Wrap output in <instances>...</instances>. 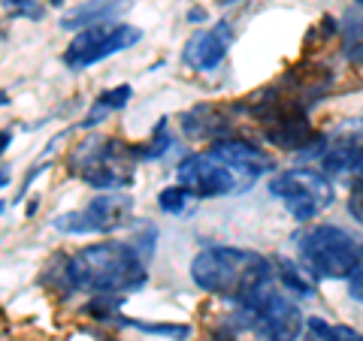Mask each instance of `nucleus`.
Instances as JSON below:
<instances>
[{
	"label": "nucleus",
	"instance_id": "obj_14",
	"mask_svg": "<svg viewBox=\"0 0 363 341\" xmlns=\"http://www.w3.org/2000/svg\"><path fill=\"white\" fill-rule=\"evenodd\" d=\"M209 149H212L215 154L227 157V161L245 166V169H255V173H260V175L276 169V161H272V154H267L264 149H257V145L245 142V139H233V136H227V139L212 142Z\"/></svg>",
	"mask_w": 363,
	"mask_h": 341
},
{
	"label": "nucleus",
	"instance_id": "obj_8",
	"mask_svg": "<svg viewBox=\"0 0 363 341\" xmlns=\"http://www.w3.org/2000/svg\"><path fill=\"white\" fill-rule=\"evenodd\" d=\"M143 40V30L124 21H106V25H91L76 30V37L70 40L64 52V64L70 70H88L100 61L121 54L124 49H133Z\"/></svg>",
	"mask_w": 363,
	"mask_h": 341
},
{
	"label": "nucleus",
	"instance_id": "obj_11",
	"mask_svg": "<svg viewBox=\"0 0 363 341\" xmlns=\"http://www.w3.org/2000/svg\"><path fill=\"white\" fill-rule=\"evenodd\" d=\"M94 236H106L133 224V197L118 190H104L82 209Z\"/></svg>",
	"mask_w": 363,
	"mask_h": 341
},
{
	"label": "nucleus",
	"instance_id": "obj_27",
	"mask_svg": "<svg viewBox=\"0 0 363 341\" xmlns=\"http://www.w3.org/2000/svg\"><path fill=\"white\" fill-rule=\"evenodd\" d=\"M188 21H194V25H197V21H206V9H191Z\"/></svg>",
	"mask_w": 363,
	"mask_h": 341
},
{
	"label": "nucleus",
	"instance_id": "obj_16",
	"mask_svg": "<svg viewBox=\"0 0 363 341\" xmlns=\"http://www.w3.org/2000/svg\"><path fill=\"white\" fill-rule=\"evenodd\" d=\"M130 97H133V88L130 85H116V88H106V91H100L97 100H94V106H91V112L82 118V124L79 127H97L100 121H106L112 112H121L124 106L130 103Z\"/></svg>",
	"mask_w": 363,
	"mask_h": 341
},
{
	"label": "nucleus",
	"instance_id": "obj_13",
	"mask_svg": "<svg viewBox=\"0 0 363 341\" xmlns=\"http://www.w3.org/2000/svg\"><path fill=\"white\" fill-rule=\"evenodd\" d=\"M130 6H133V0H85V4L73 6L70 13L61 16V28L64 30H82L91 25L118 21Z\"/></svg>",
	"mask_w": 363,
	"mask_h": 341
},
{
	"label": "nucleus",
	"instance_id": "obj_15",
	"mask_svg": "<svg viewBox=\"0 0 363 341\" xmlns=\"http://www.w3.org/2000/svg\"><path fill=\"white\" fill-rule=\"evenodd\" d=\"M272 275H279V284L285 290H291L294 296L312 299L315 290H318V284H315L318 278L303 263H294L291 257H276L272 260Z\"/></svg>",
	"mask_w": 363,
	"mask_h": 341
},
{
	"label": "nucleus",
	"instance_id": "obj_18",
	"mask_svg": "<svg viewBox=\"0 0 363 341\" xmlns=\"http://www.w3.org/2000/svg\"><path fill=\"white\" fill-rule=\"evenodd\" d=\"M176 145V136L169 133V121L161 118V124L155 127L152 142H143L140 145V161H161V157Z\"/></svg>",
	"mask_w": 363,
	"mask_h": 341
},
{
	"label": "nucleus",
	"instance_id": "obj_5",
	"mask_svg": "<svg viewBox=\"0 0 363 341\" xmlns=\"http://www.w3.org/2000/svg\"><path fill=\"white\" fill-rule=\"evenodd\" d=\"M300 263L312 272L315 278L342 281L351 275L360 257V242L342 226L318 224L297 236Z\"/></svg>",
	"mask_w": 363,
	"mask_h": 341
},
{
	"label": "nucleus",
	"instance_id": "obj_1",
	"mask_svg": "<svg viewBox=\"0 0 363 341\" xmlns=\"http://www.w3.org/2000/svg\"><path fill=\"white\" fill-rule=\"evenodd\" d=\"M70 293L91 296H121L136 293L149 281V260L133 242H97L64 260Z\"/></svg>",
	"mask_w": 363,
	"mask_h": 341
},
{
	"label": "nucleus",
	"instance_id": "obj_3",
	"mask_svg": "<svg viewBox=\"0 0 363 341\" xmlns=\"http://www.w3.org/2000/svg\"><path fill=\"white\" fill-rule=\"evenodd\" d=\"M136 161H140V145L133 149L116 136H88L70 151L67 169L94 190H124L133 185Z\"/></svg>",
	"mask_w": 363,
	"mask_h": 341
},
{
	"label": "nucleus",
	"instance_id": "obj_10",
	"mask_svg": "<svg viewBox=\"0 0 363 341\" xmlns=\"http://www.w3.org/2000/svg\"><path fill=\"white\" fill-rule=\"evenodd\" d=\"M264 127V139L269 145H276L279 151H303L318 139V133L309 121V112L300 106H285L276 115H269L260 121Z\"/></svg>",
	"mask_w": 363,
	"mask_h": 341
},
{
	"label": "nucleus",
	"instance_id": "obj_26",
	"mask_svg": "<svg viewBox=\"0 0 363 341\" xmlns=\"http://www.w3.org/2000/svg\"><path fill=\"white\" fill-rule=\"evenodd\" d=\"M9 142H13V133H9V130H0V157H4V151L9 149Z\"/></svg>",
	"mask_w": 363,
	"mask_h": 341
},
{
	"label": "nucleus",
	"instance_id": "obj_7",
	"mask_svg": "<svg viewBox=\"0 0 363 341\" xmlns=\"http://www.w3.org/2000/svg\"><path fill=\"white\" fill-rule=\"evenodd\" d=\"M269 193L288 209V214L297 224H309L333 206V181L321 169L309 166L276 173L269 178Z\"/></svg>",
	"mask_w": 363,
	"mask_h": 341
},
{
	"label": "nucleus",
	"instance_id": "obj_12",
	"mask_svg": "<svg viewBox=\"0 0 363 341\" xmlns=\"http://www.w3.org/2000/svg\"><path fill=\"white\" fill-rule=\"evenodd\" d=\"M179 124L188 139H200V142H218L233 133V115H230V109L221 103L191 106L188 112H182Z\"/></svg>",
	"mask_w": 363,
	"mask_h": 341
},
{
	"label": "nucleus",
	"instance_id": "obj_23",
	"mask_svg": "<svg viewBox=\"0 0 363 341\" xmlns=\"http://www.w3.org/2000/svg\"><path fill=\"white\" fill-rule=\"evenodd\" d=\"M351 187H363V145H354V154H351V163H348V173L342 175Z\"/></svg>",
	"mask_w": 363,
	"mask_h": 341
},
{
	"label": "nucleus",
	"instance_id": "obj_6",
	"mask_svg": "<svg viewBox=\"0 0 363 341\" xmlns=\"http://www.w3.org/2000/svg\"><path fill=\"white\" fill-rule=\"evenodd\" d=\"M236 323L252 329L264 341H297L306 329L300 305L279 293L272 281L245 302H236Z\"/></svg>",
	"mask_w": 363,
	"mask_h": 341
},
{
	"label": "nucleus",
	"instance_id": "obj_22",
	"mask_svg": "<svg viewBox=\"0 0 363 341\" xmlns=\"http://www.w3.org/2000/svg\"><path fill=\"white\" fill-rule=\"evenodd\" d=\"M130 242H133L136 251H140V254L152 263V257H155V242H157V230H155V226H152V224H145V226H143V233H136Z\"/></svg>",
	"mask_w": 363,
	"mask_h": 341
},
{
	"label": "nucleus",
	"instance_id": "obj_29",
	"mask_svg": "<svg viewBox=\"0 0 363 341\" xmlns=\"http://www.w3.org/2000/svg\"><path fill=\"white\" fill-rule=\"evenodd\" d=\"M236 4H245V0H218V6H236Z\"/></svg>",
	"mask_w": 363,
	"mask_h": 341
},
{
	"label": "nucleus",
	"instance_id": "obj_9",
	"mask_svg": "<svg viewBox=\"0 0 363 341\" xmlns=\"http://www.w3.org/2000/svg\"><path fill=\"white\" fill-rule=\"evenodd\" d=\"M233 45V25L230 21H215L212 28L191 33L185 49H182V64L194 73H212L227 61V52Z\"/></svg>",
	"mask_w": 363,
	"mask_h": 341
},
{
	"label": "nucleus",
	"instance_id": "obj_31",
	"mask_svg": "<svg viewBox=\"0 0 363 341\" xmlns=\"http://www.w3.org/2000/svg\"><path fill=\"white\" fill-rule=\"evenodd\" d=\"M6 103H9V97H6V94H0V106H6Z\"/></svg>",
	"mask_w": 363,
	"mask_h": 341
},
{
	"label": "nucleus",
	"instance_id": "obj_24",
	"mask_svg": "<svg viewBox=\"0 0 363 341\" xmlns=\"http://www.w3.org/2000/svg\"><path fill=\"white\" fill-rule=\"evenodd\" d=\"M345 281H348V296L354 299V302H363V245H360L357 266L351 269V275H348Z\"/></svg>",
	"mask_w": 363,
	"mask_h": 341
},
{
	"label": "nucleus",
	"instance_id": "obj_34",
	"mask_svg": "<svg viewBox=\"0 0 363 341\" xmlns=\"http://www.w3.org/2000/svg\"><path fill=\"white\" fill-rule=\"evenodd\" d=\"M360 121H363V118H360Z\"/></svg>",
	"mask_w": 363,
	"mask_h": 341
},
{
	"label": "nucleus",
	"instance_id": "obj_21",
	"mask_svg": "<svg viewBox=\"0 0 363 341\" xmlns=\"http://www.w3.org/2000/svg\"><path fill=\"white\" fill-rule=\"evenodd\" d=\"M52 226L64 236H94L91 233V224L85 218V212H64L52 221Z\"/></svg>",
	"mask_w": 363,
	"mask_h": 341
},
{
	"label": "nucleus",
	"instance_id": "obj_30",
	"mask_svg": "<svg viewBox=\"0 0 363 341\" xmlns=\"http://www.w3.org/2000/svg\"><path fill=\"white\" fill-rule=\"evenodd\" d=\"M9 185V173H0V190H4Z\"/></svg>",
	"mask_w": 363,
	"mask_h": 341
},
{
	"label": "nucleus",
	"instance_id": "obj_17",
	"mask_svg": "<svg viewBox=\"0 0 363 341\" xmlns=\"http://www.w3.org/2000/svg\"><path fill=\"white\" fill-rule=\"evenodd\" d=\"M306 341H363V335L351 326L327 323L321 317H309L306 320Z\"/></svg>",
	"mask_w": 363,
	"mask_h": 341
},
{
	"label": "nucleus",
	"instance_id": "obj_19",
	"mask_svg": "<svg viewBox=\"0 0 363 341\" xmlns=\"http://www.w3.org/2000/svg\"><path fill=\"white\" fill-rule=\"evenodd\" d=\"M121 326L140 329V333H145V335L173 338V341H185L191 335V326H185V323H145V320H130V317H121Z\"/></svg>",
	"mask_w": 363,
	"mask_h": 341
},
{
	"label": "nucleus",
	"instance_id": "obj_28",
	"mask_svg": "<svg viewBox=\"0 0 363 341\" xmlns=\"http://www.w3.org/2000/svg\"><path fill=\"white\" fill-rule=\"evenodd\" d=\"M37 209H40V200H30V202H28V209H25V214L30 218V214H37Z\"/></svg>",
	"mask_w": 363,
	"mask_h": 341
},
{
	"label": "nucleus",
	"instance_id": "obj_33",
	"mask_svg": "<svg viewBox=\"0 0 363 341\" xmlns=\"http://www.w3.org/2000/svg\"><path fill=\"white\" fill-rule=\"evenodd\" d=\"M354 4H357V6H363V0H354Z\"/></svg>",
	"mask_w": 363,
	"mask_h": 341
},
{
	"label": "nucleus",
	"instance_id": "obj_4",
	"mask_svg": "<svg viewBox=\"0 0 363 341\" xmlns=\"http://www.w3.org/2000/svg\"><path fill=\"white\" fill-rule=\"evenodd\" d=\"M260 173L245 169L240 163L227 161V157L209 151L188 154L185 161L176 166V185L188 190L194 200H218V197H240V193L252 190Z\"/></svg>",
	"mask_w": 363,
	"mask_h": 341
},
{
	"label": "nucleus",
	"instance_id": "obj_20",
	"mask_svg": "<svg viewBox=\"0 0 363 341\" xmlns=\"http://www.w3.org/2000/svg\"><path fill=\"white\" fill-rule=\"evenodd\" d=\"M188 190L182 187V185H169L164 187L161 193H157V209H161L164 214H182L188 209Z\"/></svg>",
	"mask_w": 363,
	"mask_h": 341
},
{
	"label": "nucleus",
	"instance_id": "obj_32",
	"mask_svg": "<svg viewBox=\"0 0 363 341\" xmlns=\"http://www.w3.org/2000/svg\"><path fill=\"white\" fill-rule=\"evenodd\" d=\"M4 212H6V202H4V200H0V214H4Z\"/></svg>",
	"mask_w": 363,
	"mask_h": 341
},
{
	"label": "nucleus",
	"instance_id": "obj_2",
	"mask_svg": "<svg viewBox=\"0 0 363 341\" xmlns=\"http://www.w3.org/2000/svg\"><path fill=\"white\" fill-rule=\"evenodd\" d=\"M191 281L212 296L245 302L272 281V260L230 245H209L191 260Z\"/></svg>",
	"mask_w": 363,
	"mask_h": 341
},
{
	"label": "nucleus",
	"instance_id": "obj_25",
	"mask_svg": "<svg viewBox=\"0 0 363 341\" xmlns=\"http://www.w3.org/2000/svg\"><path fill=\"white\" fill-rule=\"evenodd\" d=\"M348 214L363 226V187H351V193H348Z\"/></svg>",
	"mask_w": 363,
	"mask_h": 341
}]
</instances>
